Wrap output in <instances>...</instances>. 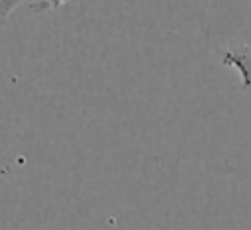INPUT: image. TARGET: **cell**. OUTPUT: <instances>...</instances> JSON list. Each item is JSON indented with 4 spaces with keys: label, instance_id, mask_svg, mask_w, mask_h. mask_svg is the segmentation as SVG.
Masks as SVG:
<instances>
[{
    "label": "cell",
    "instance_id": "obj_1",
    "mask_svg": "<svg viewBox=\"0 0 251 230\" xmlns=\"http://www.w3.org/2000/svg\"><path fill=\"white\" fill-rule=\"evenodd\" d=\"M222 65L237 69L241 75V85L245 88L251 86V45L237 43V45L227 47L222 55Z\"/></svg>",
    "mask_w": 251,
    "mask_h": 230
}]
</instances>
